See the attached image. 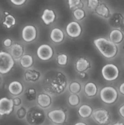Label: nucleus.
<instances>
[{
  "instance_id": "obj_1",
  "label": "nucleus",
  "mask_w": 124,
  "mask_h": 125,
  "mask_svg": "<svg viewBox=\"0 0 124 125\" xmlns=\"http://www.w3.org/2000/svg\"><path fill=\"white\" fill-rule=\"evenodd\" d=\"M66 85V77L60 72L50 71L44 76V87L45 90L51 94H61L65 90Z\"/></svg>"
},
{
  "instance_id": "obj_2",
  "label": "nucleus",
  "mask_w": 124,
  "mask_h": 125,
  "mask_svg": "<svg viewBox=\"0 0 124 125\" xmlns=\"http://www.w3.org/2000/svg\"><path fill=\"white\" fill-rule=\"evenodd\" d=\"M94 44L102 56L107 59L113 58L117 53L118 48L117 45L105 38L100 37L95 39Z\"/></svg>"
},
{
  "instance_id": "obj_3",
  "label": "nucleus",
  "mask_w": 124,
  "mask_h": 125,
  "mask_svg": "<svg viewBox=\"0 0 124 125\" xmlns=\"http://www.w3.org/2000/svg\"><path fill=\"white\" fill-rule=\"evenodd\" d=\"M27 121L31 125H41L46 119L44 111L40 106L31 107L27 112Z\"/></svg>"
},
{
  "instance_id": "obj_4",
  "label": "nucleus",
  "mask_w": 124,
  "mask_h": 125,
  "mask_svg": "<svg viewBox=\"0 0 124 125\" xmlns=\"http://www.w3.org/2000/svg\"><path fill=\"white\" fill-rule=\"evenodd\" d=\"M15 65V61L10 53L0 51V73L5 74L11 71Z\"/></svg>"
},
{
  "instance_id": "obj_5",
  "label": "nucleus",
  "mask_w": 124,
  "mask_h": 125,
  "mask_svg": "<svg viewBox=\"0 0 124 125\" xmlns=\"http://www.w3.org/2000/svg\"><path fill=\"white\" fill-rule=\"evenodd\" d=\"M101 100L108 104H111L115 102L118 98V93L116 89L111 86H106L102 88L100 92Z\"/></svg>"
},
{
  "instance_id": "obj_6",
  "label": "nucleus",
  "mask_w": 124,
  "mask_h": 125,
  "mask_svg": "<svg viewBox=\"0 0 124 125\" xmlns=\"http://www.w3.org/2000/svg\"><path fill=\"white\" fill-rule=\"evenodd\" d=\"M102 74L104 79L108 81H113L117 79L119 75L118 67L113 63H108L103 67Z\"/></svg>"
},
{
  "instance_id": "obj_7",
  "label": "nucleus",
  "mask_w": 124,
  "mask_h": 125,
  "mask_svg": "<svg viewBox=\"0 0 124 125\" xmlns=\"http://www.w3.org/2000/svg\"><path fill=\"white\" fill-rule=\"evenodd\" d=\"M36 54L38 58L41 61H48L53 56V48L47 44H43L38 48Z\"/></svg>"
},
{
  "instance_id": "obj_8",
  "label": "nucleus",
  "mask_w": 124,
  "mask_h": 125,
  "mask_svg": "<svg viewBox=\"0 0 124 125\" xmlns=\"http://www.w3.org/2000/svg\"><path fill=\"white\" fill-rule=\"evenodd\" d=\"M47 116L53 123L57 125L63 124L66 120V114L62 109L51 111L47 114Z\"/></svg>"
},
{
  "instance_id": "obj_9",
  "label": "nucleus",
  "mask_w": 124,
  "mask_h": 125,
  "mask_svg": "<svg viewBox=\"0 0 124 125\" xmlns=\"http://www.w3.org/2000/svg\"><path fill=\"white\" fill-rule=\"evenodd\" d=\"M13 100L7 97L0 98V115H10L13 111Z\"/></svg>"
},
{
  "instance_id": "obj_10",
  "label": "nucleus",
  "mask_w": 124,
  "mask_h": 125,
  "mask_svg": "<svg viewBox=\"0 0 124 125\" xmlns=\"http://www.w3.org/2000/svg\"><path fill=\"white\" fill-rule=\"evenodd\" d=\"M37 37L36 28L33 25H27L22 30V38L26 42H31Z\"/></svg>"
},
{
  "instance_id": "obj_11",
  "label": "nucleus",
  "mask_w": 124,
  "mask_h": 125,
  "mask_svg": "<svg viewBox=\"0 0 124 125\" xmlns=\"http://www.w3.org/2000/svg\"><path fill=\"white\" fill-rule=\"evenodd\" d=\"M92 115L94 120L101 125L107 124L109 121V114L105 109L96 110Z\"/></svg>"
},
{
  "instance_id": "obj_12",
  "label": "nucleus",
  "mask_w": 124,
  "mask_h": 125,
  "mask_svg": "<svg viewBox=\"0 0 124 125\" xmlns=\"http://www.w3.org/2000/svg\"><path fill=\"white\" fill-rule=\"evenodd\" d=\"M67 34L71 38H77L82 32V28L78 22L71 21L66 28Z\"/></svg>"
},
{
  "instance_id": "obj_13",
  "label": "nucleus",
  "mask_w": 124,
  "mask_h": 125,
  "mask_svg": "<svg viewBox=\"0 0 124 125\" xmlns=\"http://www.w3.org/2000/svg\"><path fill=\"white\" fill-rule=\"evenodd\" d=\"M109 24L111 26L119 29L124 23V17L120 13H115L109 18Z\"/></svg>"
},
{
  "instance_id": "obj_14",
  "label": "nucleus",
  "mask_w": 124,
  "mask_h": 125,
  "mask_svg": "<svg viewBox=\"0 0 124 125\" xmlns=\"http://www.w3.org/2000/svg\"><path fill=\"white\" fill-rule=\"evenodd\" d=\"M37 103L41 108H47L52 104V98L47 94H40L38 95Z\"/></svg>"
},
{
  "instance_id": "obj_15",
  "label": "nucleus",
  "mask_w": 124,
  "mask_h": 125,
  "mask_svg": "<svg viewBox=\"0 0 124 125\" xmlns=\"http://www.w3.org/2000/svg\"><path fill=\"white\" fill-rule=\"evenodd\" d=\"M91 67V63L87 59L80 57L75 62V68L79 73H84Z\"/></svg>"
},
{
  "instance_id": "obj_16",
  "label": "nucleus",
  "mask_w": 124,
  "mask_h": 125,
  "mask_svg": "<svg viewBox=\"0 0 124 125\" xmlns=\"http://www.w3.org/2000/svg\"><path fill=\"white\" fill-rule=\"evenodd\" d=\"M23 53H24V48L20 44L14 43L10 48V54L12 56L13 59H20L23 56Z\"/></svg>"
},
{
  "instance_id": "obj_17",
  "label": "nucleus",
  "mask_w": 124,
  "mask_h": 125,
  "mask_svg": "<svg viewBox=\"0 0 124 125\" xmlns=\"http://www.w3.org/2000/svg\"><path fill=\"white\" fill-rule=\"evenodd\" d=\"M8 90L10 94L13 96H18L21 94L23 91V85L19 81H14L11 82L8 87Z\"/></svg>"
},
{
  "instance_id": "obj_18",
  "label": "nucleus",
  "mask_w": 124,
  "mask_h": 125,
  "mask_svg": "<svg viewBox=\"0 0 124 125\" xmlns=\"http://www.w3.org/2000/svg\"><path fill=\"white\" fill-rule=\"evenodd\" d=\"M56 18V15L54 11L49 9H46L44 10L43 13L41 15V20L46 25H49L53 23Z\"/></svg>"
},
{
  "instance_id": "obj_19",
  "label": "nucleus",
  "mask_w": 124,
  "mask_h": 125,
  "mask_svg": "<svg viewBox=\"0 0 124 125\" xmlns=\"http://www.w3.org/2000/svg\"><path fill=\"white\" fill-rule=\"evenodd\" d=\"M50 37L51 40L55 43H60L64 40V34L63 31L60 28H54L51 32Z\"/></svg>"
},
{
  "instance_id": "obj_20",
  "label": "nucleus",
  "mask_w": 124,
  "mask_h": 125,
  "mask_svg": "<svg viewBox=\"0 0 124 125\" xmlns=\"http://www.w3.org/2000/svg\"><path fill=\"white\" fill-rule=\"evenodd\" d=\"M40 72L34 69H28L24 73V78L28 82H36L40 79Z\"/></svg>"
},
{
  "instance_id": "obj_21",
  "label": "nucleus",
  "mask_w": 124,
  "mask_h": 125,
  "mask_svg": "<svg viewBox=\"0 0 124 125\" xmlns=\"http://www.w3.org/2000/svg\"><path fill=\"white\" fill-rule=\"evenodd\" d=\"M109 38L111 42L116 45L122 42L124 39V34L119 29H114L109 33Z\"/></svg>"
},
{
  "instance_id": "obj_22",
  "label": "nucleus",
  "mask_w": 124,
  "mask_h": 125,
  "mask_svg": "<svg viewBox=\"0 0 124 125\" xmlns=\"http://www.w3.org/2000/svg\"><path fill=\"white\" fill-rule=\"evenodd\" d=\"M84 91L88 97H93L97 94V87L92 82H89L85 84Z\"/></svg>"
},
{
  "instance_id": "obj_23",
  "label": "nucleus",
  "mask_w": 124,
  "mask_h": 125,
  "mask_svg": "<svg viewBox=\"0 0 124 125\" xmlns=\"http://www.w3.org/2000/svg\"><path fill=\"white\" fill-rule=\"evenodd\" d=\"M95 10H96V12L97 15L103 17V18H108L111 15L110 10H109V8L107 7L105 4L103 3V2H101L100 4H99L98 7L96 8Z\"/></svg>"
},
{
  "instance_id": "obj_24",
  "label": "nucleus",
  "mask_w": 124,
  "mask_h": 125,
  "mask_svg": "<svg viewBox=\"0 0 124 125\" xmlns=\"http://www.w3.org/2000/svg\"><path fill=\"white\" fill-rule=\"evenodd\" d=\"M79 115L83 118H89L93 113L92 108L88 104L81 105L78 110Z\"/></svg>"
},
{
  "instance_id": "obj_25",
  "label": "nucleus",
  "mask_w": 124,
  "mask_h": 125,
  "mask_svg": "<svg viewBox=\"0 0 124 125\" xmlns=\"http://www.w3.org/2000/svg\"><path fill=\"white\" fill-rule=\"evenodd\" d=\"M19 63L22 67L24 68H29L34 63V59L30 54H24L19 60Z\"/></svg>"
},
{
  "instance_id": "obj_26",
  "label": "nucleus",
  "mask_w": 124,
  "mask_h": 125,
  "mask_svg": "<svg viewBox=\"0 0 124 125\" xmlns=\"http://www.w3.org/2000/svg\"><path fill=\"white\" fill-rule=\"evenodd\" d=\"M16 24V19L14 16L12 14H10L9 13H6V15L4 17L2 24L7 29H10L12 26L15 25Z\"/></svg>"
},
{
  "instance_id": "obj_27",
  "label": "nucleus",
  "mask_w": 124,
  "mask_h": 125,
  "mask_svg": "<svg viewBox=\"0 0 124 125\" xmlns=\"http://www.w3.org/2000/svg\"><path fill=\"white\" fill-rule=\"evenodd\" d=\"M68 103L72 107L77 106L80 103V96L77 94H71L68 97Z\"/></svg>"
},
{
  "instance_id": "obj_28",
  "label": "nucleus",
  "mask_w": 124,
  "mask_h": 125,
  "mask_svg": "<svg viewBox=\"0 0 124 125\" xmlns=\"http://www.w3.org/2000/svg\"><path fill=\"white\" fill-rule=\"evenodd\" d=\"M81 89V84L77 81L72 82L69 86V91L72 94H77L80 92Z\"/></svg>"
},
{
  "instance_id": "obj_29",
  "label": "nucleus",
  "mask_w": 124,
  "mask_h": 125,
  "mask_svg": "<svg viewBox=\"0 0 124 125\" xmlns=\"http://www.w3.org/2000/svg\"><path fill=\"white\" fill-rule=\"evenodd\" d=\"M68 4L71 10L81 9L83 7V3L80 0H69L68 1Z\"/></svg>"
},
{
  "instance_id": "obj_30",
  "label": "nucleus",
  "mask_w": 124,
  "mask_h": 125,
  "mask_svg": "<svg viewBox=\"0 0 124 125\" xmlns=\"http://www.w3.org/2000/svg\"><path fill=\"white\" fill-rule=\"evenodd\" d=\"M25 96L29 101H33L37 98L36 96V91L34 88H29L26 92Z\"/></svg>"
},
{
  "instance_id": "obj_31",
  "label": "nucleus",
  "mask_w": 124,
  "mask_h": 125,
  "mask_svg": "<svg viewBox=\"0 0 124 125\" xmlns=\"http://www.w3.org/2000/svg\"><path fill=\"white\" fill-rule=\"evenodd\" d=\"M73 15L77 20H82L86 17V13L82 9H77L73 12Z\"/></svg>"
},
{
  "instance_id": "obj_32",
  "label": "nucleus",
  "mask_w": 124,
  "mask_h": 125,
  "mask_svg": "<svg viewBox=\"0 0 124 125\" xmlns=\"http://www.w3.org/2000/svg\"><path fill=\"white\" fill-rule=\"evenodd\" d=\"M57 59L58 65L62 66H64L68 63V57L66 54L61 53L57 56Z\"/></svg>"
},
{
  "instance_id": "obj_33",
  "label": "nucleus",
  "mask_w": 124,
  "mask_h": 125,
  "mask_svg": "<svg viewBox=\"0 0 124 125\" xmlns=\"http://www.w3.org/2000/svg\"><path fill=\"white\" fill-rule=\"evenodd\" d=\"M27 111L26 109V108L23 106L19 107L18 110H17V112H16V114H17V117L19 119H23L25 117H26L27 115Z\"/></svg>"
},
{
  "instance_id": "obj_34",
  "label": "nucleus",
  "mask_w": 124,
  "mask_h": 125,
  "mask_svg": "<svg viewBox=\"0 0 124 125\" xmlns=\"http://www.w3.org/2000/svg\"><path fill=\"white\" fill-rule=\"evenodd\" d=\"M100 2L98 0H89L88 1V6L92 10H96Z\"/></svg>"
},
{
  "instance_id": "obj_35",
  "label": "nucleus",
  "mask_w": 124,
  "mask_h": 125,
  "mask_svg": "<svg viewBox=\"0 0 124 125\" xmlns=\"http://www.w3.org/2000/svg\"><path fill=\"white\" fill-rule=\"evenodd\" d=\"M2 44L6 48H10L13 45V41L10 38H6L3 40Z\"/></svg>"
},
{
  "instance_id": "obj_36",
  "label": "nucleus",
  "mask_w": 124,
  "mask_h": 125,
  "mask_svg": "<svg viewBox=\"0 0 124 125\" xmlns=\"http://www.w3.org/2000/svg\"><path fill=\"white\" fill-rule=\"evenodd\" d=\"M26 2V0H11V2L15 6H21Z\"/></svg>"
},
{
  "instance_id": "obj_37",
  "label": "nucleus",
  "mask_w": 124,
  "mask_h": 125,
  "mask_svg": "<svg viewBox=\"0 0 124 125\" xmlns=\"http://www.w3.org/2000/svg\"><path fill=\"white\" fill-rule=\"evenodd\" d=\"M12 100H13V105H14V106H19L22 103L21 100L18 97L14 98L13 99H12Z\"/></svg>"
},
{
  "instance_id": "obj_38",
  "label": "nucleus",
  "mask_w": 124,
  "mask_h": 125,
  "mask_svg": "<svg viewBox=\"0 0 124 125\" xmlns=\"http://www.w3.org/2000/svg\"><path fill=\"white\" fill-rule=\"evenodd\" d=\"M119 112L120 115H121V117L124 118V104L122 105V106H120V108H119Z\"/></svg>"
},
{
  "instance_id": "obj_39",
  "label": "nucleus",
  "mask_w": 124,
  "mask_h": 125,
  "mask_svg": "<svg viewBox=\"0 0 124 125\" xmlns=\"http://www.w3.org/2000/svg\"><path fill=\"white\" fill-rule=\"evenodd\" d=\"M119 91L122 95H124V83H123L119 87Z\"/></svg>"
},
{
  "instance_id": "obj_40",
  "label": "nucleus",
  "mask_w": 124,
  "mask_h": 125,
  "mask_svg": "<svg viewBox=\"0 0 124 125\" xmlns=\"http://www.w3.org/2000/svg\"><path fill=\"white\" fill-rule=\"evenodd\" d=\"M79 76H80V78H86V73L84 72V73H80V74H79Z\"/></svg>"
},
{
  "instance_id": "obj_41",
  "label": "nucleus",
  "mask_w": 124,
  "mask_h": 125,
  "mask_svg": "<svg viewBox=\"0 0 124 125\" xmlns=\"http://www.w3.org/2000/svg\"><path fill=\"white\" fill-rule=\"evenodd\" d=\"M119 30L122 32H124V23L121 26L120 28H119Z\"/></svg>"
},
{
  "instance_id": "obj_42",
  "label": "nucleus",
  "mask_w": 124,
  "mask_h": 125,
  "mask_svg": "<svg viewBox=\"0 0 124 125\" xmlns=\"http://www.w3.org/2000/svg\"><path fill=\"white\" fill-rule=\"evenodd\" d=\"M74 125H87L86 123H83V122H78V123H75Z\"/></svg>"
},
{
  "instance_id": "obj_43",
  "label": "nucleus",
  "mask_w": 124,
  "mask_h": 125,
  "mask_svg": "<svg viewBox=\"0 0 124 125\" xmlns=\"http://www.w3.org/2000/svg\"><path fill=\"white\" fill-rule=\"evenodd\" d=\"M113 125H124V124L123 123H120V122H117V123H114Z\"/></svg>"
},
{
  "instance_id": "obj_44",
  "label": "nucleus",
  "mask_w": 124,
  "mask_h": 125,
  "mask_svg": "<svg viewBox=\"0 0 124 125\" xmlns=\"http://www.w3.org/2000/svg\"><path fill=\"white\" fill-rule=\"evenodd\" d=\"M1 82H2V80H1V76H0V85H1Z\"/></svg>"
},
{
  "instance_id": "obj_45",
  "label": "nucleus",
  "mask_w": 124,
  "mask_h": 125,
  "mask_svg": "<svg viewBox=\"0 0 124 125\" xmlns=\"http://www.w3.org/2000/svg\"></svg>"
}]
</instances>
